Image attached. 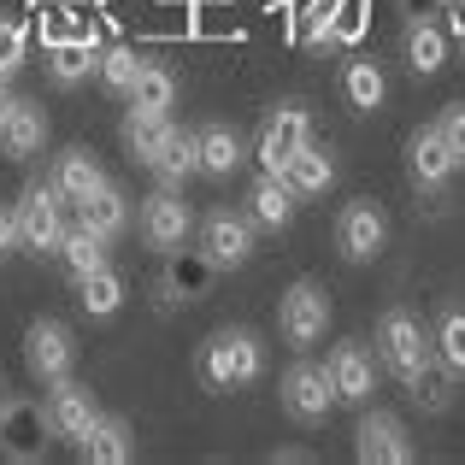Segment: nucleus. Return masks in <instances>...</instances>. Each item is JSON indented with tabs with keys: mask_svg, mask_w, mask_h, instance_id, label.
Returning <instances> with one entry per match:
<instances>
[{
	"mask_svg": "<svg viewBox=\"0 0 465 465\" xmlns=\"http://www.w3.org/2000/svg\"><path fill=\"white\" fill-rule=\"evenodd\" d=\"M324 365H330V383H336V401H348V407H365V401H371L377 365H371V353H365L360 341H336Z\"/></svg>",
	"mask_w": 465,
	"mask_h": 465,
	"instance_id": "obj_15",
	"label": "nucleus"
},
{
	"mask_svg": "<svg viewBox=\"0 0 465 465\" xmlns=\"http://www.w3.org/2000/svg\"><path fill=\"white\" fill-rule=\"evenodd\" d=\"M24 54H30V24H24V18H6V24H0V71L12 77V71L24 65Z\"/></svg>",
	"mask_w": 465,
	"mask_h": 465,
	"instance_id": "obj_35",
	"label": "nucleus"
},
{
	"mask_svg": "<svg viewBox=\"0 0 465 465\" xmlns=\"http://www.w3.org/2000/svg\"><path fill=\"white\" fill-rule=\"evenodd\" d=\"M94 6H101V0H94Z\"/></svg>",
	"mask_w": 465,
	"mask_h": 465,
	"instance_id": "obj_43",
	"label": "nucleus"
},
{
	"mask_svg": "<svg viewBox=\"0 0 465 465\" xmlns=\"http://www.w3.org/2000/svg\"><path fill=\"white\" fill-rule=\"evenodd\" d=\"M307 142H312V118H307V106H277V113L260 124V148H253V153H260V165H265V171H283L289 159L307 148Z\"/></svg>",
	"mask_w": 465,
	"mask_h": 465,
	"instance_id": "obj_13",
	"label": "nucleus"
},
{
	"mask_svg": "<svg viewBox=\"0 0 465 465\" xmlns=\"http://www.w3.org/2000/svg\"><path fill=\"white\" fill-rule=\"evenodd\" d=\"M6 106H12V89H6V71H0V118H6Z\"/></svg>",
	"mask_w": 465,
	"mask_h": 465,
	"instance_id": "obj_41",
	"label": "nucleus"
},
{
	"mask_svg": "<svg viewBox=\"0 0 465 465\" xmlns=\"http://www.w3.org/2000/svg\"><path fill=\"white\" fill-rule=\"evenodd\" d=\"M148 171L165 183V189H183V183L201 171V130H171L165 148L148 159Z\"/></svg>",
	"mask_w": 465,
	"mask_h": 465,
	"instance_id": "obj_22",
	"label": "nucleus"
},
{
	"mask_svg": "<svg viewBox=\"0 0 465 465\" xmlns=\"http://www.w3.org/2000/svg\"><path fill=\"white\" fill-rule=\"evenodd\" d=\"M47 71H54V83L59 89H77L89 71H101V35H94V24H83L71 42H59V47H47Z\"/></svg>",
	"mask_w": 465,
	"mask_h": 465,
	"instance_id": "obj_19",
	"label": "nucleus"
},
{
	"mask_svg": "<svg viewBox=\"0 0 465 465\" xmlns=\"http://www.w3.org/2000/svg\"><path fill=\"white\" fill-rule=\"evenodd\" d=\"M460 42H465V35H460Z\"/></svg>",
	"mask_w": 465,
	"mask_h": 465,
	"instance_id": "obj_44",
	"label": "nucleus"
},
{
	"mask_svg": "<svg viewBox=\"0 0 465 465\" xmlns=\"http://www.w3.org/2000/svg\"><path fill=\"white\" fill-rule=\"evenodd\" d=\"M401 12H407V24L412 18H436V12H448V0H401Z\"/></svg>",
	"mask_w": 465,
	"mask_h": 465,
	"instance_id": "obj_39",
	"label": "nucleus"
},
{
	"mask_svg": "<svg viewBox=\"0 0 465 465\" xmlns=\"http://www.w3.org/2000/svg\"><path fill=\"white\" fill-rule=\"evenodd\" d=\"M407 171H412V183H419V189H448V183H454L460 159H454V148L442 142V130H436V124L412 130V142H407Z\"/></svg>",
	"mask_w": 465,
	"mask_h": 465,
	"instance_id": "obj_14",
	"label": "nucleus"
},
{
	"mask_svg": "<svg viewBox=\"0 0 465 465\" xmlns=\"http://www.w3.org/2000/svg\"><path fill=\"white\" fill-rule=\"evenodd\" d=\"M295 206H301V194L289 189L277 171H260V183H253V194H248V218H253V224H260V230H289Z\"/></svg>",
	"mask_w": 465,
	"mask_h": 465,
	"instance_id": "obj_21",
	"label": "nucleus"
},
{
	"mask_svg": "<svg viewBox=\"0 0 465 465\" xmlns=\"http://www.w3.org/2000/svg\"><path fill=\"white\" fill-rule=\"evenodd\" d=\"M65 194L54 189V177L47 183H30V189L18 194V236L30 253H59V242H65Z\"/></svg>",
	"mask_w": 465,
	"mask_h": 465,
	"instance_id": "obj_4",
	"label": "nucleus"
},
{
	"mask_svg": "<svg viewBox=\"0 0 465 465\" xmlns=\"http://www.w3.org/2000/svg\"><path fill=\"white\" fill-rule=\"evenodd\" d=\"M277 330H283V341L295 353H307L312 341H324V330H330V289L312 283V277L289 283L283 307H277Z\"/></svg>",
	"mask_w": 465,
	"mask_h": 465,
	"instance_id": "obj_5",
	"label": "nucleus"
},
{
	"mask_svg": "<svg viewBox=\"0 0 465 465\" xmlns=\"http://www.w3.org/2000/svg\"><path fill=\"white\" fill-rule=\"evenodd\" d=\"M277 401L295 424H324L330 407H336V383H330V365H312V360H295L277 383Z\"/></svg>",
	"mask_w": 465,
	"mask_h": 465,
	"instance_id": "obj_6",
	"label": "nucleus"
},
{
	"mask_svg": "<svg viewBox=\"0 0 465 465\" xmlns=\"http://www.w3.org/2000/svg\"><path fill=\"white\" fill-rule=\"evenodd\" d=\"M59 265H65L71 283H77V277H89V272H101V265H106V236H94V230H83V224H71L65 242H59Z\"/></svg>",
	"mask_w": 465,
	"mask_h": 465,
	"instance_id": "obj_29",
	"label": "nucleus"
},
{
	"mask_svg": "<svg viewBox=\"0 0 465 465\" xmlns=\"http://www.w3.org/2000/svg\"><path fill=\"white\" fill-rule=\"evenodd\" d=\"M47 142V113L42 101H12L6 118H0V148H6V159H35Z\"/></svg>",
	"mask_w": 465,
	"mask_h": 465,
	"instance_id": "obj_17",
	"label": "nucleus"
},
{
	"mask_svg": "<svg viewBox=\"0 0 465 465\" xmlns=\"http://www.w3.org/2000/svg\"><path fill=\"white\" fill-rule=\"evenodd\" d=\"M142 65H148V59H142L130 42H113V47H101V71H94V77H101L113 94H130V83L142 77Z\"/></svg>",
	"mask_w": 465,
	"mask_h": 465,
	"instance_id": "obj_33",
	"label": "nucleus"
},
{
	"mask_svg": "<svg viewBox=\"0 0 465 465\" xmlns=\"http://www.w3.org/2000/svg\"><path fill=\"white\" fill-rule=\"evenodd\" d=\"M77 224L94 230V236H106V242H118L130 230V201L113 189V183H101V189H89L77 201Z\"/></svg>",
	"mask_w": 465,
	"mask_h": 465,
	"instance_id": "obj_20",
	"label": "nucleus"
},
{
	"mask_svg": "<svg viewBox=\"0 0 465 465\" xmlns=\"http://www.w3.org/2000/svg\"><path fill=\"white\" fill-rule=\"evenodd\" d=\"M47 430L59 436V442H83V430H89L94 419H101V407H94V389L77 383V377H59V383H47Z\"/></svg>",
	"mask_w": 465,
	"mask_h": 465,
	"instance_id": "obj_11",
	"label": "nucleus"
},
{
	"mask_svg": "<svg viewBox=\"0 0 465 465\" xmlns=\"http://www.w3.org/2000/svg\"><path fill=\"white\" fill-rule=\"evenodd\" d=\"M336 248L348 265H371L389 248V213L377 201H348L336 218Z\"/></svg>",
	"mask_w": 465,
	"mask_h": 465,
	"instance_id": "obj_8",
	"label": "nucleus"
},
{
	"mask_svg": "<svg viewBox=\"0 0 465 465\" xmlns=\"http://www.w3.org/2000/svg\"><path fill=\"white\" fill-rule=\"evenodd\" d=\"M436 130H442V142H448V148H454V159L465 165V101L442 106V113H436Z\"/></svg>",
	"mask_w": 465,
	"mask_h": 465,
	"instance_id": "obj_37",
	"label": "nucleus"
},
{
	"mask_svg": "<svg viewBox=\"0 0 465 465\" xmlns=\"http://www.w3.org/2000/svg\"><path fill=\"white\" fill-rule=\"evenodd\" d=\"M171 113H142V106H130L124 113V124H118V136H124V148H130V159H142V165H148V159L165 148V136H171Z\"/></svg>",
	"mask_w": 465,
	"mask_h": 465,
	"instance_id": "obj_25",
	"label": "nucleus"
},
{
	"mask_svg": "<svg viewBox=\"0 0 465 465\" xmlns=\"http://www.w3.org/2000/svg\"><path fill=\"white\" fill-rule=\"evenodd\" d=\"M341 94H348L353 113H377V106H383V94H389L377 59H348V71H341Z\"/></svg>",
	"mask_w": 465,
	"mask_h": 465,
	"instance_id": "obj_30",
	"label": "nucleus"
},
{
	"mask_svg": "<svg viewBox=\"0 0 465 465\" xmlns=\"http://www.w3.org/2000/svg\"><path fill=\"white\" fill-rule=\"evenodd\" d=\"M77 460H89V465H130V460H136V436H130V424H124V419L101 412V419L83 430Z\"/></svg>",
	"mask_w": 465,
	"mask_h": 465,
	"instance_id": "obj_18",
	"label": "nucleus"
},
{
	"mask_svg": "<svg viewBox=\"0 0 465 465\" xmlns=\"http://www.w3.org/2000/svg\"><path fill=\"white\" fill-rule=\"evenodd\" d=\"M35 30H42L47 47H59V42H71V35L83 30V18L71 6H42V24H35Z\"/></svg>",
	"mask_w": 465,
	"mask_h": 465,
	"instance_id": "obj_36",
	"label": "nucleus"
},
{
	"mask_svg": "<svg viewBox=\"0 0 465 465\" xmlns=\"http://www.w3.org/2000/svg\"><path fill=\"white\" fill-rule=\"evenodd\" d=\"M436 353L454 377H465V307H448L442 324H436Z\"/></svg>",
	"mask_w": 465,
	"mask_h": 465,
	"instance_id": "obj_34",
	"label": "nucleus"
},
{
	"mask_svg": "<svg viewBox=\"0 0 465 465\" xmlns=\"http://www.w3.org/2000/svg\"><path fill=\"white\" fill-rule=\"evenodd\" d=\"M448 18H454V35H465V0H448Z\"/></svg>",
	"mask_w": 465,
	"mask_h": 465,
	"instance_id": "obj_40",
	"label": "nucleus"
},
{
	"mask_svg": "<svg viewBox=\"0 0 465 465\" xmlns=\"http://www.w3.org/2000/svg\"><path fill=\"white\" fill-rule=\"evenodd\" d=\"M47 448H54V430H47V407L42 401L12 395L6 412H0V460L6 465H42Z\"/></svg>",
	"mask_w": 465,
	"mask_h": 465,
	"instance_id": "obj_3",
	"label": "nucleus"
},
{
	"mask_svg": "<svg viewBox=\"0 0 465 465\" xmlns=\"http://www.w3.org/2000/svg\"><path fill=\"white\" fill-rule=\"evenodd\" d=\"M201 253L218 265V272H242V265L253 260V218L230 213V206L206 213L201 218Z\"/></svg>",
	"mask_w": 465,
	"mask_h": 465,
	"instance_id": "obj_10",
	"label": "nucleus"
},
{
	"mask_svg": "<svg viewBox=\"0 0 465 465\" xmlns=\"http://www.w3.org/2000/svg\"><path fill=\"white\" fill-rule=\"evenodd\" d=\"M77 301H83L89 318H113L118 307H124V277H118L113 265H101V272L77 277Z\"/></svg>",
	"mask_w": 465,
	"mask_h": 465,
	"instance_id": "obj_31",
	"label": "nucleus"
},
{
	"mask_svg": "<svg viewBox=\"0 0 465 465\" xmlns=\"http://www.w3.org/2000/svg\"><path fill=\"white\" fill-rule=\"evenodd\" d=\"M407 395L419 401V412H448V407H454V371L442 365V353L424 360L419 371L407 377Z\"/></svg>",
	"mask_w": 465,
	"mask_h": 465,
	"instance_id": "obj_28",
	"label": "nucleus"
},
{
	"mask_svg": "<svg viewBox=\"0 0 465 465\" xmlns=\"http://www.w3.org/2000/svg\"><path fill=\"white\" fill-rule=\"evenodd\" d=\"M101 183H106V171H101V159H94L89 148H65L54 159V189L65 194L71 206H77L89 189H101Z\"/></svg>",
	"mask_w": 465,
	"mask_h": 465,
	"instance_id": "obj_24",
	"label": "nucleus"
},
{
	"mask_svg": "<svg viewBox=\"0 0 465 465\" xmlns=\"http://www.w3.org/2000/svg\"><path fill=\"white\" fill-rule=\"evenodd\" d=\"M242 159H248V148H242V136L230 124H206L201 130V171L206 177H236Z\"/></svg>",
	"mask_w": 465,
	"mask_h": 465,
	"instance_id": "obj_27",
	"label": "nucleus"
},
{
	"mask_svg": "<svg viewBox=\"0 0 465 465\" xmlns=\"http://www.w3.org/2000/svg\"><path fill=\"white\" fill-rule=\"evenodd\" d=\"M277 177L289 183V189L301 194V201H312V194H324L330 183H336V159H330V148H318V142H307L295 159H289Z\"/></svg>",
	"mask_w": 465,
	"mask_h": 465,
	"instance_id": "obj_23",
	"label": "nucleus"
},
{
	"mask_svg": "<svg viewBox=\"0 0 465 465\" xmlns=\"http://www.w3.org/2000/svg\"><path fill=\"white\" fill-rule=\"evenodd\" d=\"M18 248H24V236H18V206H0V260H12Z\"/></svg>",
	"mask_w": 465,
	"mask_h": 465,
	"instance_id": "obj_38",
	"label": "nucleus"
},
{
	"mask_svg": "<svg viewBox=\"0 0 465 465\" xmlns=\"http://www.w3.org/2000/svg\"><path fill=\"white\" fill-rule=\"evenodd\" d=\"M24 365H30L35 383H59V377H71V365H77V341H71V330L59 324V318H30V330H24Z\"/></svg>",
	"mask_w": 465,
	"mask_h": 465,
	"instance_id": "obj_9",
	"label": "nucleus"
},
{
	"mask_svg": "<svg viewBox=\"0 0 465 465\" xmlns=\"http://www.w3.org/2000/svg\"><path fill=\"white\" fill-rule=\"evenodd\" d=\"M407 65L419 71V77H436V71L448 65V35L436 18H412L407 24Z\"/></svg>",
	"mask_w": 465,
	"mask_h": 465,
	"instance_id": "obj_26",
	"label": "nucleus"
},
{
	"mask_svg": "<svg viewBox=\"0 0 465 465\" xmlns=\"http://www.w3.org/2000/svg\"><path fill=\"white\" fill-rule=\"evenodd\" d=\"M124 101L142 106V113H171V106H177V77H171L165 65H142V77L130 83Z\"/></svg>",
	"mask_w": 465,
	"mask_h": 465,
	"instance_id": "obj_32",
	"label": "nucleus"
},
{
	"mask_svg": "<svg viewBox=\"0 0 465 465\" xmlns=\"http://www.w3.org/2000/svg\"><path fill=\"white\" fill-rule=\"evenodd\" d=\"M377 360L389 365V371L407 383L412 371H419L424 360H436V336L419 324L407 307H389L383 318H377Z\"/></svg>",
	"mask_w": 465,
	"mask_h": 465,
	"instance_id": "obj_2",
	"label": "nucleus"
},
{
	"mask_svg": "<svg viewBox=\"0 0 465 465\" xmlns=\"http://www.w3.org/2000/svg\"><path fill=\"white\" fill-rule=\"evenodd\" d=\"M6 401H12V389H6V377H0V412H6Z\"/></svg>",
	"mask_w": 465,
	"mask_h": 465,
	"instance_id": "obj_42",
	"label": "nucleus"
},
{
	"mask_svg": "<svg viewBox=\"0 0 465 465\" xmlns=\"http://www.w3.org/2000/svg\"><path fill=\"white\" fill-rule=\"evenodd\" d=\"M213 277H218V265L206 260V253L171 248L165 272H159V295H165V307H171V301H206V295H213Z\"/></svg>",
	"mask_w": 465,
	"mask_h": 465,
	"instance_id": "obj_16",
	"label": "nucleus"
},
{
	"mask_svg": "<svg viewBox=\"0 0 465 465\" xmlns=\"http://www.w3.org/2000/svg\"><path fill=\"white\" fill-rule=\"evenodd\" d=\"M136 230H142V242L159 253H171V248H183L189 242V230H194V206L183 201V189H159L142 201V213H136Z\"/></svg>",
	"mask_w": 465,
	"mask_h": 465,
	"instance_id": "obj_7",
	"label": "nucleus"
},
{
	"mask_svg": "<svg viewBox=\"0 0 465 465\" xmlns=\"http://www.w3.org/2000/svg\"><path fill=\"white\" fill-rule=\"evenodd\" d=\"M265 371V348L248 324H224L201 341V377L206 389H248Z\"/></svg>",
	"mask_w": 465,
	"mask_h": 465,
	"instance_id": "obj_1",
	"label": "nucleus"
},
{
	"mask_svg": "<svg viewBox=\"0 0 465 465\" xmlns=\"http://www.w3.org/2000/svg\"><path fill=\"white\" fill-rule=\"evenodd\" d=\"M353 460L360 465H412V436L395 412H365L353 430Z\"/></svg>",
	"mask_w": 465,
	"mask_h": 465,
	"instance_id": "obj_12",
	"label": "nucleus"
}]
</instances>
